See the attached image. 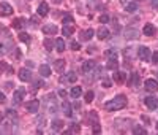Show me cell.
<instances>
[{"label":"cell","mask_w":158,"mask_h":135,"mask_svg":"<svg viewBox=\"0 0 158 135\" xmlns=\"http://www.w3.org/2000/svg\"><path fill=\"white\" fill-rule=\"evenodd\" d=\"M73 22V16L71 14H65L63 16V24H71Z\"/></svg>","instance_id":"cell-30"},{"label":"cell","mask_w":158,"mask_h":135,"mask_svg":"<svg viewBox=\"0 0 158 135\" xmlns=\"http://www.w3.org/2000/svg\"><path fill=\"white\" fill-rule=\"evenodd\" d=\"M62 32H63L65 37H70V35H73V32H74V27H73V25H68V24H65L63 29H62Z\"/></svg>","instance_id":"cell-20"},{"label":"cell","mask_w":158,"mask_h":135,"mask_svg":"<svg viewBox=\"0 0 158 135\" xmlns=\"http://www.w3.org/2000/svg\"><path fill=\"white\" fill-rule=\"evenodd\" d=\"M67 79L70 81V83H74V81H76V79H78V75H76V73H74V71H70V73L67 75Z\"/></svg>","instance_id":"cell-29"},{"label":"cell","mask_w":158,"mask_h":135,"mask_svg":"<svg viewBox=\"0 0 158 135\" xmlns=\"http://www.w3.org/2000/svg\"><path fill=\"white\" fill-rule=\"evenodd\" d=\"M24 94H25V89H24V87H21V89H17V91H14V94H13V102H14V105H19V103L22 102Z\"/></svg>","instance_id":"cell-4"},{"label":"cell","mask_w":158,"mask_h":135,"mask_svg":"<svg viewBox=\"0 0 158 135\" xmlns=\"http://www.w3.org/2000/svg\"><path fill=\"white\" fill-rule=\"evenodd\" d=\"M106 56H108V57H116V51H112V49L106 51Z\"/></svg>","instance_id":"cell-38"},{"label":"cell","mask_w":158,"mask_h":135,"mask_svg":"<svg viewBox=\"0 0 158 135\" xmlns=\"http://www.w3.org/2000/svg\"><path fill=\"white\" fill-rule=\"evenodd\" d=\"M138 57L141 60H149L150 59V49L147 46H139L138 48Z\"/></svg>","instance_id":"cell-2"},{"label":"cell","mask_w":158,"mask_h":135,"mask_svg":"<svg viewBox=\"0 0 158 135\" xmlns=\"http://www.w3.org/2000/svg\"><path fill=\"white\" fill-rule=\"evenodd\" d=\"M62 110H63V113H65V116H73V111H71V105L68 103V102H63L62 103Z\"/></svg>","instance_id":"cell-17"},{"label":"cell","mask_w":158,"mask_h":135,"mask_svg":"<svg viewBox=\"0 0 158 135\" xmlns=\"http://www.w3.org/2000/svg\"><path fill=\"white\" fill-rule=\"evenodd\" d=\"M2 121H3V114H2V113H0V122H2Z\"/></svg>","instance_id":"cell-45"},{"label":"cell","mask_w":158,"mask_h":135,"mask_svg":"<svg viewBox=\"0 0 158 135\" xmlns=\"http://www.w3.org/2000/svg\"><path fill=\"white\" fill-rule=\"evenodd\" d=\"M48 13H49V5L46 3V2H41L40 6H38V14L40 16H46Z\"/></svg>","instance_id":"cell-10"},{"label":"cell","mask_w":158,"mask_h":135,"mask_svg":"<svg viewBox=\"0 0 158 135\" xmlns=\"http://www.w3.org/2000/svg\"><path fill=\"white\" fill-rule=\"evenodd\" d=\"M95 68V62L94 60H86L84 64H82V71L84 73H89V71H92Z\"/></svg>","instance_id":"cell-9"},{"label":"cell","mask_w":158,"mask_h":135,"mask_svg":"<svg viewBox=\"0 0 158 135\" xmlns=\"http://www.w3.org/2000/svg\"><path fill=\"white\" fill-rule=\"evenodd\" d=\"M40 75L41 76H49L51 75V67L49 65H46V64H43V65H40Z\"/></svg>","instance_id":"cell-16"},{"label":"cell","mask_w":158,"mask_h":135,"mask_svg":"<svg viewBox=\"0 0 158 135\" xmlns=\"http://www.w3.org/2000/svg\"><path fill=\"white\" fill-rule=\"evenodd\" d=\"M19 40L21 41H24V43H30V35L29 33H19Z\"/></svg>","instance_id":"cell-27"},{"label":"cell","mask_w":158,"mask_h":135,"mask_svg":"<svg viewBox=\"0 0 158 135\" xmlns=\"http://www.w3.org/2000/svg\"><path fill=\"white\" fill-rule=\"evenodd\" d=\"M92 130H94V133H100L101 132V125L98 122H94V127H92Z\"/></svg>","instance_id":"cell-32"},{"label":"cell","mask_w":158,"mask_h":135,"mask_svg":"<svg viewBox=\"0 0 158 135\" xmlns=\"http://www.w3.org/2000/svg\"><path fill=\"white\" fill-rule=\"evenodd\" d=\"M79 48H81V44H79L78 41H71V49H73V51H78Z\"/></svg>","instance_id":"cell-34"},{"label":"cell","mask_w":158,"mask_h":135,"mask_svg":"<svg viewBox=\"0 0 158 135\" xmlns=\"http://www.w3.org/2000/svg\"><path fill=\"white\" fill-rule=\"evenodd\" d=\"M55 48H57L59 52H63L65 51V41L62 38H57V40H55Z\"/></svg>","instance_id":"cell-21"},{"label":"cell","mask_w":158,"mask_h":135,"mask_svg":"<svg viewBox=\"0 0 158 135\" xmlns=\"http://www.w3.org/2000/svg\"><path fill=\"white\" fill-rule=\"evenodd\" d=\"M125 79H127V73H123V71H116L114 73V81L116 83H123Z\"/></svg>","instance_id":"cell-15"},{"label":"cell","mask_w":158,"mask_h":135,"mask_svg":"<svg viewBox=\"0 0 158 135\" xmlns=\"http://www.w3.org/2000/svg\"><path fill=\"white\" fill-rule=\"evenodd\" d=\"M145 105H147V108H150V110H156L158 108V100L155 97H145Z\"/></svg>","instance_id":"cell-8"},{"label":"cell","mask_w":158,"mask_h":135,"mask_svg":"<svg viewBox=\"0 0 158 135\" xmlns=\"http://www.w3.org/2000/svg\"><path fill=\"white\" fill-rule=\"evenodd\" d=\"M145 89L149 92H156L158 91V81H155V79H147L145 81Z\"/></svg>","instance_id":"cell-5"},{"label":"cell","mask_w":158,"mask_h":135,"mask_svg":"<svg viewBox=\"0 0 158 135\" xmlns=\"http://www.w3.org/2000/svg\"><path fill=\"white\" fill-rule=\"evenodd\" d=\"M100 22H101V24H106V22H109V17H108L106 14H103V16H100Z\"/></svg>","instance_id":"cell-37"},{"label":"cell","mask_w":158,"mask_h":135,"mask_svg":"<svg viewBox=\"0 0 158 135\" xmlns=\"http://www.w3.org/2000/svg\"><path fill=\"white\" fill-rule=\"evenodd\" d=\"M138 78H139V76H138L136 73H133V86H136V84H138Z\"/></svg>","instance_id":"cell-41"},{"label":"cell","mask_w":158,"mask_h":135,"mask_svg":"<svg viewBox=\"0 0 158 135\" xmlns=\"http://www.w3.org/2000/svg\"><path fill=\"white\" fill-rule=\"evenodd\" d=\"M6 102V98H5V94L3 92H0V103H5Z\"/></svg>","instance_id":"cell-40"},{"label":"cell","mask_w":158,"mask_h":135,"mask_svg":"<svg viewBox=\"0 0 158 135\" xmlns=\"http://www.w3.org/2000/svg\"><path fill=\"white\" fill-rule=\"evenodd\" d=\"M70 132H73V133H74V132H76V133L81 132V125H79V124H73L71 127H70Z\"/></svg>","instance_id":"cell-31"},{"label":"cell","mask_w":158,"mask_h":135,"mask_svg":"<svg viewBox=\"0 0 158 135\" xmlns=\"http://www.w3.org/2000/svg\"><path fill=\"white\" fill-rule=\"evenodd\" d=\"M22 25H24V19H22V17H16V19L13 21V27H14V29H21Z\"/></svg>","instance_id":"cell-24"},{"label":"cell","mask_w":158,"mask_h":135,"mask_svg":"<svg viewBox=\"0 0 158 135\" xmlns=\"http://www.w3.org/2000/svg\"><path fill=\"white\" fill-rule=\"evenodd\" d=\"M25 108H27L30 113H36V111L40 110V102H38V100H30V102L25 103Z\"/></svg>","instance_id":"cell-6"},{"label":"cell","mask_w":158,"mask_h":135,"mask_svg":"<svg viewBox=\"0 0 158 135\" xmlns=\"http://www.w3.org/2000/svg\"><path fill=\"white\" fill-rule=\"evenodd\" d=\"M43 84H44L43 81L38 79V81H35V83H33V87H35V89H40V87H43Z\"/></svg>","instance_id":"cell-35"},{"label":"cell","mask_w":158,"mask_h":135,"mask_svg":"<svg viewBox=\"0 0 158 135\" xmlns=\"http://www.w3.org/2000/svg\"><path fill=\"white\" fill-rule=\"evenodd\" d=\"M152 62L158 65V51H155V52L152 54Z\"/></svg>","instance_id":"cell-36"},{"label":"cell","mask_w":158,"mask_h":135,"mask_svg":"<svg viewBox=\"0 0 158 135\" xmlns=\"http://www.w3.org/2000/svg\"><path fill=\"white\" fill-rule=\"evenodd\" d=\"M52 129H54V130H62V129H63V121L55 119V121L52 122Z\"/></svg>","instance_id":"cell-23"},{"label":"cell","mask_w":158,"mask_h":135,"mask_svg":"<svg viewBox=\"0 0 158 135\" xmlns=\"http://www.w3.org/2000/svg\"><path fill=\"white\" fill-rule=\"evenodd\" d=\"M0 14H2V16L13 14V6L10 3H6V2H2V3H0Z\"/></svg>","instance_id":"cell-3"},{"label":"cell","mask_w":158,"mask_h":135,"mask_svg":"<svg viewBox=\"0 0 158 135\" xmlns=\"http://www.w3.org/2000/svg\"><path fill=\"white\" fill-rule=\"evenodd\" d=\"M103 86H105V87H109V86H111V81H109V79H103Z\"/></svg>","instance_id":"cell-42"},{"label":"cell","mask_w":158,"mask_h":135,"mask_svg":"<svg viewBox=\"0 0 158 135\" xmlns=\"http://www.w3.org/2000/svg\"><path fill=\"white\" fill-rule=\"evenodd\" d=\"M65 65H67V62H65L63 59H57V60H55V64H54V67H55L57 71H63Z\"/></svg>","instance_id":"cell-18"},{"label":"cell","mask_w":158,"mask_h":135,"mask_svg":"<svg viewBox=\"0 0 158 135\" xmlns=\"http://www.w3.org/2000/svg\"><path fill=\"white\" fill-rule=\"evenodd\" d=\"M97 35H98L100 40H106V38L109 37V30L106 29V27H100L98 32H97Z\"/></svg>","instance_id":"cell-11"},{"label":"cell","mask_w":158,"mask_h":135,"mask_svg":"<svg viewBox=\"0 0 158 135\" xmlns=\"http://www.w3.org/2000/svg\"><path fill=\"white\" fill-rule=\"evenodd\" d=\"M92 100H94V92H92V91H89V92L86 94V102H87V103H90Z\"/></svg>","instance_id":"cell-33"},{"label":"cell","mask_w":158,"mask_h":135,"mask_svg":"<svg viewBox=\"0 0 158 135\" xmlns=\"http://www.w3.org/2000/svg\"><path fill=\"white\" fill-rule=\"evenodd\" d=\"M43 32L48 33V35H54V33H57V27H55L54 24H48V25L43 27Z\"/></svg>","instance_id":"cell-12"},{"label":"cell","mask_w":158,"mask_h":135,"mask_svg":"<svg viewBox=\"0 0 158 135\" xmlns=\"http://www.w3.org/2000/svg\"><path fill=\"white\" fill-rule=\"evenodd\" d=\"M136 8H138V5H136L134 2H130V3H125V10H127L128 13H134V11H136Z\"/></svg>","instance_id":"cell-22"},{"label":"cell","mask_w":158,"mask_h":135,"mask_svg":"<svg viewBox=\"0 0 158 135\" xmlns=\"http://www.w3.org/2000/svg\"><path fill=\"white\" fill-rule=\"evenodd\" d=\"M142 32L147 35V37H152V35L156 32V29H155V27H153L152 24H145V25H144V29H142Z\"/></svg>","instance_id":"cell-13"},{"label":"cell","mask_w":158,"mask_h":135,"mask_svg":"<svg viewBox=\"0 0 158 135\" xmlns=\"http://www.w3.org/2000/svg\"><path fill=\"white\" fill-rule=\"evenodd\" d=\"M81 94H82V89H81L79 86H76V87H73V89H71V97L78 98V97H79Z\"/></svg>","instance_id":"cell-25"},{"label":"cell","mask_w":158,"mask_h":135,"mask_svg":"<svg viewBox=\"0 0 158 135\" xmlns=\"http://www.w3.org/2000/svg\"><path fill=\"white\" fill-rule=\"evenodd\" d=\"M44 48L48 49V51H51V49L54 48V43H52L51 38H46V40H44Z\"/></svg>","instance_id":"cell-28"},{"label":"cell","mask_w":158,"mask_h":135,"mask_svg":"<svg viewBox=\"0 0 158 135\" xmlns=\"http://www.w3.org/2000/svg\"><path fill=\"white\" fill-rule=\"evenodd\" d=\"M109 70H117V67H119V62H117V59L116 57H111L109 60H108V65H106Z\"/></svg>","instance_id":"cell-19"},{"label":"cell","mask_w":158,"mask_h":135,"mask_svg":"<svg viewBox=\"0 0 158 135\" xmlns=\"http://www.w3.org/2000/svg\"><path fill=\"white\" fill-rule=\"evenodd\" d=\"M133 133H134V135H139V133H141V135H145L147 130H145L144 127H141V125H136V127L133 129Z\"/></svg>","instance_id":"cell-26"},{"label":"cell","mask_w":158,"mask_h":135,"mask_svg":"<svg viewBox=\"0 0 158 135\" xmlns=\"http://www.w3.org/2000/svg\"><path fill=\"white\" fill-rule=\"evenodd\" d=\"M59 95H60V97H65V95H67V92H65L63 89H62V91H59Z\"/></svg>","instance_id":"cell-43"},{"label":"cell","mask_w":158,"mask_h":135,"mask_svg":"<svg viewBox=\"0 0 158 135\" xmlns=\"http://www.w3.org/2000/svg\"><path fill=\"white\" fill-rule=\"evenodd\" d=\"M6 114L10 116V118H16V111H13V110H8V111H6Z\"/></svg>","instance_id":"cell-39"},{"label":"cell","mask_w":158,"mask_h":135,"mask_svg":"<svg viewBox=\"0 0 158 135\" xmlns=\"http://www.w3.org/2000/svg\"><path fill=\"white\" fill-rule=\"evenodd\" d=\"M52 2H54V3H57V5H59V3H62V2H63V0H52Z\"/></svg>","instance_id":"cell-44"},{"label":"cell","mask_w":158,"mask_h":135,"mask_svg":"<svg viewBox=\"0 0 158 135\" xmlns=\"http://www.w3.org/2000/svg\"><path fill=\"white\" fill-rule=\"evenodd\" d=\"M127 106V97L125 95H117L114 97L112 100H109L105 103V110L108 111H117V110H122V108Z\"/></svg>","instance_id":"cell-1"},{"label":"cell","mask_w":158,"mask_h":135,"mask_svg":"<svg viewBox=\"0 0 158 135\" xmlns=\"http://www.w3.org/2000/svg\"><path fill=\"white\" fill-rule=\"evenodd\" d=\"M156 130H158V122H156Z\"/></svg>","instance_id":"cell-47"},{"label":"cell","mask_w":158,"mask_h":135,"mask_svg":"<svg viewBox=\"0 0 158 135\" xmlns=\"http://www.w3.org/2000/svg\"><path fill=\"white\" fill-rule=\"evenodd\" d=\"M120 3H123V5H125V3H127V0H120Z\"/></svg>","instance_id":"cell-46"},{"label":"cell","mask_w":158,"mask_h":135,"mask_svg":"<svg viewBox=\"0 0 158 135\" xmlns=\"http://www.w3.org/2000/svg\"><path fill=\"white\" fill-rule=\"evenodd\" d=\"M92 37H94V30L92 29H87V30L81 32V40H84V41H89Z\"/></svg>","instance_id":"cell-14"},{"label":"cell","mask_w":158,"mask_h":135,"mask_svg":"<svg viewBox=\"0 0 158 135\" xmlns=\"http://www.w3.org/2000/svg\"><path fill=\"white\" fill-rule=\"evenodd\" d=\"M19 79L21 81H30L32 79V71L27 68H21L19 70Z\"/></svg>","instance_id":"cell-7"}]
</instances>
